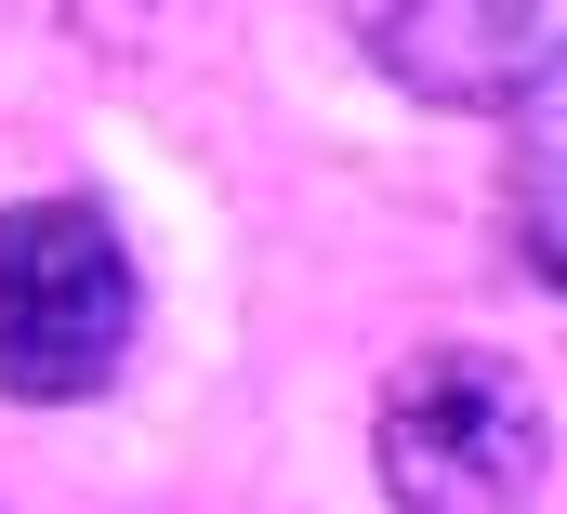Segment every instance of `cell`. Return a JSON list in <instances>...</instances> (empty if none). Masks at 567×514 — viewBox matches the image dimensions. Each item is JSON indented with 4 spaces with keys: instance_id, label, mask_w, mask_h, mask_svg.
I'll use <instances>...</instances> for the list:
<instances>
[{
    "instance_id": "1",
    "label": "cell",
    "mask_w": 567,
    "mask_h": 514,
    "mask_svg": "<svg viewBox=\"0 0 567 514\" xmlns=\"http://www.w3.org/2000/svg\"><path fill=\"white\" fill-rule=\"evenodd\" d=\"M133 317H145L133 238L93 198H13L0 212V395H27V409L106 395L133 357Z\"/></svg>"
},
{
    "instance_id": "2",
    "label": "cell",
    "mask_w": 567,
    "mask_h": 514,
    "mask_svg": "<svg viewBox=\"0 0 567 514\" xmlns=\"http://www.w3.org/2000/svg\"><path fill=\"white\" fill-rule=\"evenodd\" d=\"M370 462L396 514H528L542 502V395L502 357L435 343L370 409Z\"/></svg>"
},
{
    "instance_id": "3",
    "label": "cell",
    "mask_w": 567,
    "mask_h": 514,
    "mask_svg": "<svg viewBox=\"0 0 567 514\" xmlns=\"http://www.w3.org/2000/svg\"><path fill=\"white\" fill-rule=\"evenodd\" d=\"M343 27L423 106H528V93H555V0H343Z\"/></svg>"
}]
</instances>
